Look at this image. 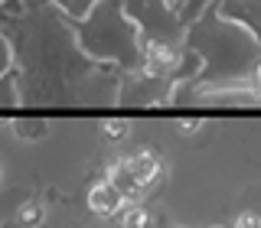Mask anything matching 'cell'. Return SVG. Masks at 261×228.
<instances>
[{"label": "cell", "instance_id": "6da1fadb", "mask_svg": "<svg viewBox=\"0 0 261 228\" xmlns=\"http://www.w3.org/2000/svg\"><path fill=\"white\" fill-rule=\"evenodd\" d=\"M179 46L199 55V75H196V81H190V88H196V92L248 81L261 62L258 39L248 30L222 20L212 7H206V13L196 16L186 26Z\"/></svg>", "mask_w": 261, "mask_h": 228}, {"label": "cell", "instance_id": "7a4b0ae2", "mask_svg": "<svg viewBox=\"0 0 261 228\" xmlns=\"http://www.w3.org/2000/svg\"><path fill=\"white\" fill-rule=\"evenodd\" d=\"M72 33H75V49L92 62H111L127 72L141 69L144 39L124 16L121 0H95L92 10L72 23Z\"/></svg>", "mask_w": 261, "mask_h": 228}, {"label": "cell", "instance_id": "3957f363", "mask_svg": "<svg viewBox=\"0 0 261 228\" xmlns=\"http://www.w3.org/2000/svg\"><path fill=\"white\" fill-rule=\"evenodd\" d=\"M121 10L134 23L144 43H170V46L183 43L186 26L167 0H121Z\"/></svg>", "mask_w": 261, "mask_h": 228}, {"label": "cell", "instance_id": "277c9868", "mask_svg": "<svg viewBox=\"0 0 261 228\" xmlns=\"http://www.w3.org/2000/svg\"><path fill=\"white\" fill-rule=\"evenodd\" d=\"M167 101H170V85L144 75V72H130L118 92V104H144V108H150V104H167Z\"/></svg>", "mask_w": 261, "mask_h": 228}, {"label": "cell", "instance_id": "5b68a950", "mask_svg": "<svg viewBox=\"0 0 261 228\" xmlns=\"http://www.w3.org/2000/svg\"><path fill=\"white\" fill-rule=\"evenodd\" d=\"M176 65H179V46L144 43V49H141V69H137V72H144V75H150V78H157V81L173 85Z\"/></svg>", "mask_w": 261, "mask_h": 228}, {"label": "cell", "instance_id": "8992f818", "mask_svg": "<svg viewBox=\"0 0 261 228\" xmlns=\"http://www.w3.org/2000/svg\"><path fill=\"white\" fill-rule=\"evenodd\" d=\"M212 10L222 16V20L248 30L261 43V0H216Z\"/></svg>", "mask_w": 261, "mask_h": 228}, {"label": "cell", "instance_id": "52a82bcc", "mask_svg": "<svg viewBox=\"0 0 261 228\" xmlns=\"http://www.w3.org/2000/svg\"><path fill=\"white\" fill-rule=\"evenodd\" d=\"M127 163H130V173H134L141 192L153 189V186L163 179V160L157 153H150V150H141V153H134V157H127Z\"/></svg>", "mask_w": 261, "mask_h": 228}, {"label": "cell", "instance_id": "ba28073f", "mask_svg": "<svg viewBox=\"0 0 261 228\" xmlns=\"http://www.w3.org/2000/svg\"><path fill=\"white\" fill-rule=\"evenodd\" d=\"M121 206H124V195L114 189L108 179H98L92 189H88V209H92L95 215H101V218H114Z\"/></svg>", "mask_w": 261, "mask_h": 228}, {"label": "cell", "instance_id": "9c48e42d", "mask_svg": "<svg viewBox=\"0 0 261 228\" xmlns=\"http://www.w3.org/2000/svg\"><path fill=\"white\" fill-rule=\"evenodd\" d=\"M108 183L118 189L121 195H124V202H137L141 199V186H137V179H134V173H130V163H127V157H121V160H114L111 166H108Z\"/></svg>", "mask_w": 261, "mask_h": 228}, {"label": "cell", "instance_id": "30bf717a", "mask_svg": "<svg viewBox=\"0 0 261 228\" xmlns=\"http://www.w3.org/2000/svg\"><path fill=\"white\" fill-rule=\"evenodd\" d=\"M114 222H118V228H150L153 215L141 202H124V206L118 209V215H114Z\"/></svg>", "mask_w": 261, "mask_h": 228}, {"label": "cell", "instance_id": "8fae6325", "mask_svg": "<svg viewBox=\"0 0 261 228\" xmlns=\"http://www.w3.org/2000/svg\"><path fill=\"white\" fill-rule=\"evenodd\" d=\"M10 127H13V134L20 137V140H43L46 130H49L46 121H36V118H16Z\"/></svg>", "mask_w": 261, "mask_h": 228}, {"label": "cell", "instance_id": "7c38bea8", "mask_svg": "<svg viewBox=\"0 0 261 228\" xmlns=\"http://www.w3.org/2000/svg\"><path fill=\"white\" fill-rule=\"evenodd\" d=\"M46 4H53L69 23H75V20H82V16L95 7V0H46Z\"/></svg>", "mask_w": 261, "mask_h": 228}, {"label": "cell", "instance_id": "4fadbf2b", "mask_svg": "<svg viewBox=\"0 0 261 228\" xmlns=\"http://www.w3.org/2000/svg\"><path fill=\"white\" fill-rule=\"evenodd\" d=\"M46 218V209L43 202H23L20 209H16V222H20L23 228H39Z\"/></svg>", "mask_w": 261, "mask_h": 228}, {"label": "cell", "instance_id": "5bb4252c", "mask_svg": "<svg viewBox=\"0 0 261 228\" xmlns=\"http://www.w3.org/2000/svg\"><path fill=\"white\" fill-rule=\"evenodd\" d=\"M216 4V0H183V4H179V20H183V26H190V23L196 20V16H202L206 13V7H212Z\"/></svg>", "mask_w": 261, "mask_h": 228}, {"label": "cell", "instance_id": "9a60e30c", "mask_svg": "<svg viewBox=\"0 0 261 228\" xmlns=\"http://www.w3.org/2000/svg\"><path fill=\"white\" fill-rule=\"evenodd\" d=\"M101 134L108 137V140H124L130 134V124L124 118H108V121H101Z\"/></svg>", "mask_w": 261, "mask_h": 228}, {"label": "cell", "instance_id": "2e32d148", "mask_svg": "<svg viewBox=\"0 0 261 228\" xmlns=\"http://www.w3.org/2000/svg\"><path fill=\"white\" fill-rule=\"evenodd\" d=\"M13 62H16V55H13V46H10V39H7L4 26H0V78H4L7 72L13 69Z\"/></svg>", "mask_w": 261, "mask_h": 228}, {"label": "cell", "instance_id": "e0dca14e", "mask_svg": "<svg viewBox=\"0 0 261 228\" xmlns=\"http://www.w3.org/2000/svg\"><path fill=\"white\" fill-rule=\"evenodd\" d=\"M232 228H261V215H258V212H242V215L235 218Z\"/></svg>", "mask_w": 261, "mask_h": 228}, {"label": "cell", "instance_id": "ac0fdd59", "mask_svg": "<svg viewBox=\"0 0 261 228\" xmlns=\"http://www.w3.org/2000/svg\"><path fill=\"white\" fill-rule=\"evenodd\" d=\"M248 88H251V95H255V101L261 104V62H258V69L251 72V78H248Z\"/></svg>", "mask_w": 261, "mask_h": 228}, {"label": "cell", "instance_id": "d6986e66", "mask_svg": "<svg viewBox=\"0 0 261 228\" xmlns=\"http://www.w3.org/2000/svg\"><path fill=\"white\" fill-rule=\"evenodd\" d=\"M202 121H179V130H199Z\"/></svg>", "mask_w": 261, "mask_h": 228}, {"label": "cell", "instance_id": "ffe728a7", "mask_svg": "<svg viewBox=\"0 0 261 228\" xmlns=\"http://www.w3.org/2000/svg\"><path fill=\"white\" fill-rule=\"evenodd\" d=\"M0 4H4V0H0ZM20 4H23V7H27V10H39V7H43V4H46V0H20Z\"/></svg>", "mask_w": 261, "mask_h": 228}, {"label": "cell", "instance_id": "44dd1931", "mask_svg": "<svg viewBox=\"0 0 261 228\" xmlns=\"http://www.w3.org/2000/svg\"><path fill=\"white\" fill-rule=\"evenodd\" d=\"M170 7H173V10H179V4H183V0H167Z\"/></svg>", "mask_w": 261, "mask_h": 228}, {"label": "cell", "instance_id": "7402d4cb", "mask_svg": "<svg viewBox=\"0 0 261 228\" xmlns=\"http://www.w3.org/2000/svg\"><path fill=\"white\" fill-rule=\"evenodd\" d=\"M212 228H225V225H212Z\"/></svg>", "mask_w": 261, "mask_h": 228}]
</instances>
